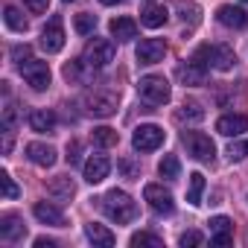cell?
I'll return each mask as SVG.
<instances>
[{"instance_id":"obj_1","label":"cell","mask_w":248,"mask_h":248,"mask_svg":"<svg viewBox=\"0 0 248 248\" xmlns=\"http://www.w3.org/2000/svg\"><path fill=\"white\" fill-rule=\"evenodd\" d=\"M102 213L117 225H126V222L138 219V202L123 190H111L102 196Z\"/></svg>"},{"instance_id":"obj_2","label":"cell","mask_w":248,"mask_h":248,"mask_svg":"<svg viewBox=\"0 0 248 248\" xmlns=\"http://www.w3.org/2000/svg\"><path fill=\"white\" fill-rule=\"evenodd\" d=\"M114 53H117V47H114L111 38H93V41L85 47L82 62H85L88 67H93V70H102V67H108V64L114 62Z\"/></svg>"},{"instance_id":"obj_3","label":"cell","mask_w":248,"mask_h":248,"mask_svg":"<svg viewBox=\"0 0 248 248\" xmlns=\"http://www.w3.org/2000/svg\"><path fill=\"white\" fill-rule=\"evenodd\" d=\"M138 91H140V96H143L146 102H152V105H167V102H170V96H172L170 82H167L164 76H155V73L140 76Z\"/></svg>"},{"instance_id":"obj_4","label":"cell","mask_w":248,"mask_h":248,"mask_svg":"<svg viewBox=\"0 0 248 248\" xmlns=\"http://www.w3.org/2000/svg\"><path fill=\"white\" fill-rule=\"evenodd\" d=\"M181 143L187 146V155L196 158V161L210 164V161L216 158V143H213L204 132H184V135H181Z\"/></svg>"},{"instance_id":"obj_5","label":"cell","mask_w":248,"mask_h":248,"mask_svg":"<svg viewBox=\"0 0 248 248\" xmlns=\"http://www.w3.org/2000/svg\"><path fill=\"white\" fill-rule=\"evenodd\" d=\"M117 102H120V96L114 91H91L85 96V111L93 117H111L117 111Z\"/></svg>"},{"instance_id":"obj_6","label":"cell","mask_w":248,"mask_h":248,"mask_svg":"<svg viewBox=\"0 0 248 248\" xmlns=\"http://www.w3.org/2000/svg\"><path fill=\"white\" fill-rule=\"evenodd\" d=\"M18 70H21V76L27 79V85L32 91H47L50 88V67H47V62L30 59L24 64H18Z\"/></svg>"},{"instance_id":"obj_7","label":"cell","mask_w":248,"mask_h":248,"mask_svg":"<svg viewBox=\"0 0 248 248\" xmlns=\"http://www.w3.org/2000/svg\"><path fill=\"white\" fill-rule=\"evenodd\" d=\"M161 143H164V129L155 126V123H143V126H138L135 135H132V146L138 152H152Z\"/></svg>"},{"instance_id":"obj_8","label":"cell","mask_w":248,"mask_h":248,"mask_svg":"<svg viewBox=\"0 0 248 248\" xmlns=\"http://www.w3.org/2000/svg\"><path fill=\"white\" fill-rule=\"evenodd\" d=\"M38 44H41L44 53H62L64 50V24H62L59 15H53L47 21V27L41 30V41Z\"/></svg>"},{"instance_id":"obj_9","label":"cell","mask_w":248,"mask_h":248,"mask_svg":"<svg viewBox=\"0 0 248 248\" xmlns=\"http://www.w3.org/2000/svg\"><path fill=\"white\" fill-rule=\"evenodd\" d=\"M143 199H146V204H149L155 213H161V216H170V213L175 210L172 193L164 190L161 184H146V187H143Z\"/></svg>"},{"instance_id":"obj_10","label":"cell","mask_w":248,"mask_h":248,"mask_svg":"<svg viewBox=\"0 0 248 248\" xmlns=\"http://www.w3.org/2000/svg\"><path fill=\"white\" fill-rule=\"evenodd\" d=\"M135 56H138L140 64H158L167 56V41L164 38H146V41L138 44V53Z\"/></svg>"},{"instance_id":"obj_11","label":"cell","mask_w":248,"mask_h":248,"mask_svg":"<svg viewBox=\"0 0 248 248\" xmlns=\"http://www.w3.org/2000/svg\"><path fill=\"white\" fill-rule=\"evenodd\" d=\"M216 132L225 138H239L242 132H248V117L245 114H225L216 120Z\"/></svg>"},{"instance_id":"obj_12","label":"cell","mask_w":248,"mask_h":248,"mask_svg":"<svg viewBox=\"0 0 248 248\" xmlns=\"http://www.w3.org/2000/svg\"><path fill=\"white\" fill-rule=\"evenodd\" d=\"M178 82L181 85H190V88H199V85L207 82V67L193 59V62H187V64L178 67Z\"/></svg>"},{"instance_id":"obj_13","label":"cell","mask_w":248,"mask_h":248,"mask_svg":"<svg viewBox=\"0 0 248 248\" xmlns=\"http://www.w3.org/2000/svg\"><path fill=\"white\" fill-rule=\"evenodd\" d=\"M32 213H35V219H38L41 225H53V228H64V225H67L64 213H62L56 204H50V202H35V204H32Z\"/></svg>"},{"instance_id":"obj_14","label":"cell","mask_w":248,"mask_h":248,"mask_svg":"<svg viewBox=\"0 0 248 248\" xmlns=\"http://www.w3.org/2000/svg\"><path fill=\"white\" fill-rule=\"evenodd\" d=\"M216 18H219L222 27H231V30H245V27H248V15H245V9L231 6V3L219 6V9H216Z\"/></svg>"},{"instance_id":"obj_15","label":"cell","mask_w":248,"mask_h":248,"mask_svg":"<svg viewBox=\"0 0 248 248\" xmlns=\"http://www.w3.org/2000/svg\"><path fill=\"white\" fill-rule=\"evenodd\" d=\"M108 172H111V161H108L105 155H93V158L85 161V181H88V184H99V181H105Z\"/></svg>"},{"instance_id":"obj_16","label":"cell","mask_w":248,"mask_h":248,"mask_svg":"<svg viewBox=\"0 0 248 248\" xmlns=\"http://www.w3.org/2000/svg\"><path fill=\"white\" fill-rule=\"evenodd\" d=\"M207 225H210V242H213V245H219V248H222V245H231V239H233V236H231V228H233V225H231L228 216H213Z\"/></svg>"},{"instance_id":"obj_17","label":"cell","mask_w":248,"mask_h":248,"mask_svg":"<svg viewBox=\"0 0 248 248\" xmlns=\"http://www.w3.org/2000/svg\"><path fill=\"white\" fill-rule=\"evenodd\" d=\"M27 158L35 167H53L56 164V149L50 143H27Z\"/></svg>"},{"instance_id":"obj_18","label":"cell","mask_w":248,"mask_h":248,"mask_svg":"<svg viewBox=\"0 0 248 248\" xmlns=\"http://www.w3.org/2000/svg\"><path fill=\"white\" fill-rule=\"evenodd\" d=\"M108 32H111V38H117V41H132V38L138 35V24H135L132 18H114V21L108 24Z\"/></svg>"},{"instance_id":"obj_19","label":"cell","mask_w":248,"mask_h":248,"mask_svg":"<svg viewBox=\"0 0 248 248\" xmlns=\"http://www.w3.org/2000/svg\"><path fill=\"white\" fill-rule=\"evenodd\" d=\"M233 64H236V53L228 44H213V62H210V67L228 73V70H233Z\"/></svg>"},{"instance_id":"obj_20","label":"cell","mask_w":248,"mask_h":248,"mask_svg":"<svg viewBox=\"0 0 248 248\" xmlns=\"http://www.w3.org/2000/svg\"><path fill=\"white\" fill-rule=\"evenodd\" d=\"M85 236L93 242V245H99V248H111L114 242H117V236L105 228V225H99V222H91V225H85Z\"/></svg>"},{"instance_id":"obj_21","label":"cell","mask_w":248,"mask_h":248,"mask_svg":"<svg viewBox=\"0 0 248 248\" xmlns=\"http://www.w3.org/2000/svg\"><path fill=\"white\" fill-rule=\"evenodd\" d=\"M30 129H32V132H38V135L53 132V129H56V114H53V111H47V108H35V111L30 114Z\"/></svg>"},{"instance_id":"obj_22","label":"cell","mask_w":248,"mask_h":248,"mask_svg":"<svg viewBox=\"0 0 248 248\" xmlns=\"http://www.w3.org/2000/svg\"><path fill=\"white\" fill-rule=\"evenodd\" d=\"M27 233V225H21V219L18 216H3V222H0V236H3L6 242H15V239H21Z\"/></svg>"},{"instance_id":"obj_23","label":"cell","mask_w":248,"mask_h":248,"mask_svg":"<svg viewBox=\"0 0 248 248\" xmlns=\"http://www.w3.org/2000/svg\"><path fill=\"white\" fill-rule=\"evenodd\" d=\"M167 18H170V12H167L164 6H146V9L140 12V24H143V27H149V30L164 27V24H167Z\"/></svg>"},{"instance_id":"obj_24","label":"cell","mask_w":248,"mask_h":248,"mask_svg":"<svg viewBox=\"0 0 248 248\" xmlns=\"http://www.w3.org/2000/svg\"><path fill=\"white\" fill-rule=\"evenodd\" d=\"M207 117V111L199 105V102H184L178 111H175V120L178 123H202Z\"/></svg>"},{"instance_id":"obj_25","label":"cell","mask_w":248,"mask_h":248,"mask_svg":"<svg viewBox=\"0 0 248 248\" xmlns=\"http://www.w3.org/2000/svg\"><path fill=\"white\" fill-rule=\"evenodd\" d=\"M47 190H50V196H56V199H64V202H67V199H73L76 184H73L67 175H56V178L50 181V187H47Z\"/></svg>"},{"instance_id":"obj_26","label":"cell","mask_w":248,"mask_h":248,"mask_svg":"<svg viewBox=\"0 0 248 248\" xmlns=\"http://www.w3.org/2000/svg\"><path fill=\"white\" fill-rule=\"evenodd\" d=\"M202 193H204V175L202 172H193L190 175V187H187V202L193 207H199L202 204Z\"/></svg>"},{"instance_id":"obj_27","label":"cell","mask_w":248,"mask_h":248,"mask_svg":"<svg viewBox=\"0 0 248 248\" xmlns=\"http://www.w3.org/2000/svg\"><path fill=\"white\" fill-rule=\"evenodd\" d=\"M3 21H6V27H9V30H15V32H27V30H30V21H27L15 6H6Z\"/></svg>"},{"instance_id":"obj_28","label":"cell","mask_w":248,"mask_h":248,"mask_svg":"<svg viewBox=\"0 0 248 248\" xmlns=\"http://www.w3.org/2000/svg\"><path fill=\"white\" fill-rule=\"evenodd\" d=\"M158 172H161V178H178V172H181V164H178V158L175 155H164V161L158 164Z\"/></svg>"},{"instance_id":"obj_29","label":"cell","mask_w":248,"mask_h":248,"mask_svg":"<svg viewBox=\"0 0 248 248\" xmlns=\"http://www.w3.org/2000/svg\"><path fill=\"white\" fill-rule=\"evenodd\" d=\"M120 138H117V132L114 129H108V126H99V129H93V143L96 146H102V149H108V146H114Z\"/></svg>"},{"instance_id":"obj_30","label":"cell","mask_w":248,"mask_h":248,"mask_svg":"<svg viewBox=\"0 0 248 248\" xmlns=\"http://www.w3.org/2000/svg\"><path fill=\"white\" fill-rule=\"evenodd\" d=\"M73 27H76V32H79V35H91V32L96 30V15L82 12V15H76V18H73Z\"/></svg>"},{"instance_id":"obj_31","label":"cell","mask_w":248,"mask_h":248,"mask_svg":"<svg viewBox=\"0 0 248 248\" xmlns=\"http://www.w3.org/2000/svg\"><path fill=\"white\" fill-rule=\"evenodd\" d=\"M140 245L161 248V245H164V239H161V236H155V233H149V231H140V233H135V236H132V248H140Z\"/></svg>"},{"instance_id":"obj_32","label":"cell","mask_w":248,"mask_h":248,"mask_svg":"<svg viewBox=\"0 0 248 248\" xmlns=\"http://www.w3.org/2000/svg\"><path fill=\"white\" fill-rule=\"evenodd\" d=\"M178 12H181V21H184V24H193V27H196V24L202 21V9H199V3H181Z\"/></svg>"},{"instance_id":"obj_33","label":"cell","mask_w":248,"mask_h":248,"mask_svg":"<svg viewBox=\"0 0 248 248\" xmlns=\"http://www.w3.org/2000/svg\"><path fill=\"white\" fill-rule=\"evenodd\" d=\"M178 245H184V248L204 245V233H202V231H184V233L178 236Z\"/></svg>"},{"instance_id":"obj_34","label":"cell","mask_w":248,"mask_h":248,"mask_svg":"<svg viewBox=\"0 0 248 248\" xmlns=\"http://www.w3.org/2000/svg\"><path fill=\"white\" fill-rule=\"evenodd\" d=\"M0 184H3V196H6V199H18V196H21V190H18V184L12 181L9 172H0Z\"/></svg>"},{"instance_id":"obj_35","label":"cell","mask_w":248,"mask_h":248,"mask_svg":"<svg viewBox=\"0 0 248 248\" xmlns=\"http://www.w3.org/2000/svg\"><path fill=\"white\" fill-rule=\"evenodd\" d=\"M248 155V140H236L228 146V161H242Z\"/></svg>"},{"instance_id":"obj_36","label":"cell","mask_w":248,"mask_h":248,"mask_svg":"<svg viewBox=\"0 0 248 248\" xmlns=\"http://www.w3.org/2000/svg\"><path fill=\"white\" fill-rule=\"evenodd\" d=\"M18 126V111H15V105L12 102H6V108H3V129L6 132H12Z\"/></svg>"},{"instance_id":"obj_37","label":"cell","mask_w":248,"mask_h":248,"mask_svg":"<svg viewBox=\"0 0 248 248\" xmlns=\"http://www.w3.org/2000/svg\"><path fill=\"white\" fill-rule=\"evenodd\" d=\"M12 59H15L18 64H24V62H30V59H32V47H30V44H18V47L12 50Z\"/></svg>"},{"instance_id":"obj_38","label":"cell","mask_w":248,"mask_h":248,"mask_svg":"<svg viewBox=\"0 0 248 248\" xmlns=\"http://www.w3.org/2000/svg\"><path fill=\"white\" fill-rule=\"evenodd\" d=\"M196 62H202L204 67H210V62H213V47L210 44H202L199 50H196V56H193Z\"/></svg>"},{"instance_id":"obj_39","label":"cell","mask_w":248,"mask_h":248,"mask_svg":"<svg viewBox=\"0 0 248 248\" xmlns=\"http://www.w3.org/2000/svg\"><path fill=\"white\" fill-rule=\"evenodd\" d=\"M79 152H82V146H79V140H70V143H67V155H64L70 167H76V164H79Z\"/></svg>"},{"instance_id":"obj_40","label":"cell","mask_w":248,"mask_h":248,"mask_svg":"<svg viewBox=\"0 0 248 248\" xmlns=\"http://www.w3.org/2000/svg\"><path fill=\"white\" fill-rule=\"evenodd\" d=\"M117 167H120V172L126 175V178H135V175H138V164H135V161H129V158H126V161H120Z\"/></svg>"},{"instance_id":"obj_41","label":"cell","mask_w":248,"mask_h":248,"mask_svg":"<svg viewBox=\"0 0 248 248\" xmlns=\"http://www.w3.org/2000/svg\"><path fill=\"white\" fill-rule=\"evenodd\" d=\"M24 3L32 9V12H47V6H50V0H24Z\"/></svg>"},{"instance_id":"obj_42","label":"cell","mask_w":248,"mask_h":248,"mask_svg":"<svg viewBox=\"0 0 248 248\" xmlns=\"http://www.w3.org/2000/svg\"><path fill=\"white\" fill-rule=\"evenodd\" d=\"M64 79L70 82V79H79V64L73 62V64H64Z\"/></svg>"},{"instance_id":"obj_43","label":"cell","mask_w":248,"mask_h":248,"mask_svg":"<svg viewBox=\"0 0 248 248\" xmlns=\"http://www.w3.org/2000/svg\"><path fill=\"white\" fill-rule=\"evenodd\" d=\"M35 248H56V239H47V236H38V239H35Z\"/></svg>"},{"instance_id":"obj_44","label":"cell","mask_w":248,"mask_h":248,"mask_svg":"<svg viewBox=\"0 0 248 248\" xmlns=\"http://www.w3.org/2000/svg\"><path fill=\"white\" fill-rule=\"evenodd\" d=\"M3 152H6V155L12 152V138H6V140H3Z\"/></svg>"},{"instance_id":"obj_45","label":"cell","mask_w":248,"mask_h":248,"mask_svg":"<svg viewBox=\"0 0 248 248\" xmlns=\"http://www.w3.org/2000/svg\"><path fill=\"white\" fill-rule=\"evenodd\" d=\"M99 3H105V6H117V3H126V0H99Z\"/></svg>"},{"instance_id":"obj_46","label":"cell","mask_w":248,"mask_h":248,"mask_svg":"<svg viewBox=\"0 0 248 248\" xmlns=\"http://www.w3.org/2000/svg\"><path fill=\"white\" fill-rule=\"evenodd\" d=\"M64 3H73V0H64Z\"/></svg>"},{"instance_id":"obj_47","label":"cell","mask_w":248,"mask_h":248,"mask_svg":"<svg viewBox=\"0 0 248 248\" xmlns=\"http://www.w3.org/2000/svg\"><path fill=\"white\" fill-rule=\"evenodd\" d=\"M242 3H248V0H242Z\"/></svg>"}]
</instances>
